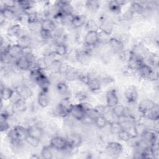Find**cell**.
Masks as SVG:
<instances>
[{
    "mask_svg": "<svg viewBox=\"0 0 159 159\" xmlns=\"http://www.w3.org/2000/svg\"><path fill=\"white\" fill-rule=\"evenodd\" d=\"M73 104L70 98H62L56 107L54 114L55 116L65 118L70 114Z\"/></svg>",
    "mask_w": 159,
    "mask_h": 159,
    "instance_id": "6da1fadb",
    "label": "cell"
},
{
    "mask_svg": "<svg viewBox=\"0 0 159 159\" xmlns=\"http://www.w3.org/2000/svg\"><path fill=\"white\" fill-rule=\"evenodd\" d=\"M124 151L122 145L118 142H109L106 147V153L111 158H116L120 157Z\"/></svg>",
    "mask_w": 159,
    "mask_h": 159,
    "instance_id": "7a4b0ae2",
    "label": "cell"
},
{
    "mask_svg": "<svg viewBox=\"0 0 159 159\" xmlns=\"http://www.w3.org/2000/svg\"><path fill=\"white\" fill-rule=\"evenodd\" d=\"M49 145L56 151L62 152L68 146L66 137L59 135L52 137L50 140Z\"/></svg>",
    "mask_w": 159,
    "mask_h": 159,
    "instance_id": "3957f363",
    "label": "cell"
},
{
    "mask_svg": "<svg viewBox=\"0 0 159 159\" xmlns=\"http://www.w3.org/2000/svg\"><path fill=\"white\" fill-rule=\"evenodd\" d=\"M14 91L21 99L25 101L29 99L33 96V91L31 87L22 82L15 86Z\"/></svg>",
    "mask_w": 159,
    "mask_h": 159,
    "instance_id": "277c9868",
    "label": "cell"
},
{
    "mask_svg": "<svg viewBox=\"0 0 159 159\" xmlns=\"http://www.w3.org/2000/svg\"><path fill=\"white\" fill-rule=\"evenodd\" d=\"M86 109L83 106V103L78 102L73 104L70 115L75 120L78 121H81L86 116Z\"/></svg>",
    "mask_w": 159,
    "mask_h": 159,
    "instance_id": "5b68a950",
    "label": "cell"
},
{
    "mask_svg": "<svg viewBox=\"0 0 159 159\" xmlns=\"http://www.w3.org/2000/svg\"><path fill=\"white\" fill-rule=\"evenodd\" d=\"M35 84L39 87L40 91H48L51 81L49 77L44 72L35 79Z\"/></svg>",
    "mask_w": 159,
    "mask_h": 159,
    "instance_id": "8992f818",
    "label": "cell"
},
{
    "mask_svg": "<svg viewBox=\"0 0 159 159\" xmlns=\"http://www.w3.org/2000/svg\"><path fill=\"white\" fill-rule=\"evenodd\" d=\"M124 97L129 104H134L139 98V92L137 87L134 85L128 86L124 91Z\"/></svg>",
    "mask_w": 159,
    "mask_h": 159,
    "instance_id": "52a82bcc",
    "label": "cell"
},
{
    "mask_svg": "<svg viewBox=\"0 0 159 159\" xmlns=\"http://www.w3.org/2000/svg\"><path fill=\"white\" fill-rule=\"evenodd\" d=\"M114 29V23L112 20L106 16L101 18L99 23V30L108 35H111Z\"/></svg>",
    "mask_w": 159,
    "mask_h": 159,
    "instance_id": "ba28073f",
    "label": "cell"
},
{
    "mask_svg": "<svg viewBox=\"0 0 159 159\" xmlns=\"http://www.w3.org/2000/svg\"><path fill=\"white\" fill-rule=\"evenodd\" d=\"M76 61L81 65H88L91 59V53L88 52L82 48L76 49L75 51Z\"/></svg>",
    "mask_w": 159,
    "mask_h": 159,
    "instance_id": "9c48e42d",
    "label": "cell"
},
{
    "mask_svg": "<svg viewBox=\"0 0 159 159\" xmlns=\"http://www.w3.org/2000/svg\"><path fill=\"white\" fill-rule=\"evenodd\" d=\"M157 104V103H156L152 99L149 98H145L139 102L137 106V110L139 112L142 116H143L145 113L151 110Z\"/></svg>",
    "mask_w": 159,
    "mask_h": 159,
    "instance_id": "30bf717a",
    "label": "cell"
},
{
    "mask_svg": "<svg viewBox=\"0 0 159 159\" xmlns=\"http://www.w3.org/2000/svg\"><path fill=\"white\" fill-rule=\"evenodd\" d=\"M105 99L107 106L111 109L119 104V99L117 91L115 89H111L108 90L106 93Z\"/></svg>",
    "mask_w": 159,
    "mask_h": 159,
    "instance_id": "8fae6325",
    "label": "cell"
},
{
    "mask_svg": "<svg viewBox=\"0 0 159 159\" xmlns=\"http://www.w3.org/2000/svg\"><path fill=\"white\" fill-rule=\"evenodd\" d=\"M68 144L71 148L76 149L78 148L83 142L81 135L77 132H71L66 137Z\"/></svg>",
    "mask_w": 159,
    "mask_h": 159,
    "instance_id": "7c38bea8",
    "label": "cell"
},
{
    "mask_svg": "<svg viewBox=\"0 0 159 159\" xmlns=\"http://www.w3.org/2000/svg\"><path fill=\"white\" fill-rule=\"evenodd\" d=\"M143 63H145L144 59L133 52L132 57L127 62V68L135 72Z\"/></svg>",
    "mask_w": 159,
    "mask_h": 159,
    "instance_id": "4fadbf2b",
    "label": "cell"
},
{
    "mask_svg": "<svg viewBox=\"0 0 159 159\" xmlns=\"http://www.w3.org/2000/svg\"><path fill=\"white\" fill-rule=\"evenodd\" d=\"M16 68L20 71H29L32 67V62L29 58L25 56H21L19 58L16 59L14 63Z\"/></svg>",
    "mask_w": 159,
    "mask_h": 159,
    "instance_id": "5bb4252c",
    "label": "cell"
},
{
    "mask_svg": "<svg viewBox=\"0 0 159 159\" xmlns=\"http://www.w3.org/2000/svg\"><path fill=\"white\" fill-rule=\"evenodd\" d=\"M11 109L13 114H19L24 112L27 109L26 101L23 99H19L12 104Z\"/></svg>",
    "mask_w": 159,
    "mask_h": 159,
    "instance_id": "9a60e30c",
    "label": "cell"
},
{
    "mask_svg": "<svg viewBox=\"0 0 159 159\" xmlns=\"http://www.w3.org/2000/svg\"><path fill=\"white\" fill-rule=\"evenodd\" d=\"M99 34L97 31H88L86 32L84 37L83 43L92 47H95L98 44Z\"/></svg>",
    "mask_w": 159,
    "mask_h": 159,
    "instance_id": "2e32d148",
    "label": "cell"
},
{
    "mask_svg": "<svg viewBox=\"0 0 159 159\" xmlns=\"http://www.w3.org/2000/svg\"><path fill=\"white\" fill-rule=\"evenodd\" d=\"M6 34L9 37H16L17 39L20 35L24 34L22 32V29L20 25L18 23H15L9 25L6 30Z\"/></svg>",
    "mask_w": 159,
    "mask_h": 159,
    "instance_id": "e0dca14e",
    "label": "cell"
},
{
    "mask_svg": "<svg viewBox=\"0 0 159 159\" xmlns=\"http://www.w3.org/2000/svg\"><path fill=\"white\" fill-rule=\"evenodd\" d=\"M1 16H2L6 21L13 20L17 19L18 14L15 10V8L6 7L1 5Z\"/></svg>",
    "mask_w": 159,
    "mask_h": 159,
    "instance_id": "ac0fdd59",
    "label": "cell"
},
{
    "mask_svg": "<svg viewBox=\"0 0 159 159\" xmlns=\"http://www.w3.org/2000/svg\"><path fill=\"white\" fill-rule=\"evenodd\" d=\"M90 79L87 84L89 90L93 93H98L100 91L102 88V84L99 78L94 76H91L89 74Z\"/></svg>",
    "mask_w": 159,
    "mask_h": 159,
    "instance_id": "d6986e66",
    "label": "cell"
},
{
    "mask_svg": "<svg viewBox=\"0 0 159 159\" xmlns=\"http://www.w3.org/2000/svg\"><path fill=\"white\" fill-rule=\"evenodd\" d=\"M153 68L152 66L145 63H143L135 71V73L140 78L148 80L151 74L153 72Z\"/></svg>",
    "mask_w": 159,
    "mask_h": 159,
    "instance_id": "ffe728a7",
    "label": "cell"
},
{
    "mask_svg": "<svg viewBox=\"0 0 159 159\" xmlns=\"http://www.w3.org/2000/svg\"><path fill=\"white\" fill-rule=\"evenodd\" d=\"M7 53L12 58L16 60L22 56V47L16 42L11 43L7 49Z\"/></svg>",
    "mask_w": 159,
    "mask_h": 159,
    "instance_id": "44dd1931",
    "label": "cell"
},
{
    "mask_svg": "<svg viewBox=\"0 0 159 159\" xmlns=\"http://www.w3.org/2000/svg\"><path fill=\"white\" fill-rule=\"evenodd\" d=\"M56 89L62 98H70V89L66 82L63 81H58L56 84Z\"/></svg>",
    "mask_w": 159,
    "mask_h": 159,
    "instance_id": "7402d4cb",
    "label": "cell"
},
{
    "mask_svg": "<svg viewBox=\"0 0 159 159\" xmlns=\"http://www.w3.org/2000/svg\"><path fill=\"white\" fill-rule=\"evenodd\" d=\"M27 128L29 135L38 138L40 140L42 139L43 135V127L38 124V123L35 122L33 124H31Z\"/></svg>",
    "mask_w": 159,
    "mask_h": 159,
    "instance_id": "603a6c76",
    "label": "cell"
},
{
    "mask_svg": "<svg viewBox=\"0 0 159 159\" xmlns=\"http://www.w3.org/2000/svg\"><path fill=\"white\" fill-rule=\"evenodd\" d=\"M107 44L109 45L110 48L115 53L118 54L124 49V44L117 37H110Z\"/></svg>",
    "mask_w": 159,
    "mask_h": 159,
    "instance_id": "cb8c5ba5",
    "label": "cell"
},
{
    "mask_svg": "<svg viewBox=\"0 0 159 159\" xmlns=\"http://www.w3.org/2000/svg\"><path fill=\"white\" fill-rule=\"evenodd\" d=\"M80 74V71L78 69L69 65L64 74V76L68 81L75 82L76 81H78Z\"/></svg>",
    "mask_w": 159,
    "mask_h": 159,
    "instance_id": "d4e9b609",
    "label": "cell"
},
{
    "mask_svg": "<svg viewBox=\"0 0 159 159\" xmlns=\"http://www.w3.org/2000/svg\"><path fill=\"white\" fill-rule=\"evenodd\" d=\"M56 29L57 24L52 19V18L44 19L40 22L41 30L52 33Z\"/></svg>",
    "mask_w": 159,
    "mask_h": 159,
    "instance_id": "484cf974",
    "label": "cell"
},
{
    "mask_svg": "<svg viewBox=\"0 0 159 159\" xmlns=\"http://www.w3.org/2000/svg\"><path fill=\"white\" fill-rule=\"evenodd\" d=\"M37 104L42 108L47 107L50 102V96L48 94V91H40L37 96Z\"/></svg>",
    "mask_w": 159,
    "mask_h": 159,
    "instance_id": "4316f807",
    "label": "cell"
},
{
    "mask_svg": "<svg viewBox=\"0 0 159 159\" xmlns=\"http://www.w3.org/2000/svg\"><path fill=\"white\" fill-rule=\"evenodd\" d=\"M56 4L58 6L60 11L64 14H75V8L69 1H57Z\"/></svg>",
    "mask_w": 159,
    "mask_h": 159,
    "instance_id": "83f0119b",
    "label": "cell"
},
{
    "mask_svg": "<svg viewBox=\"0 0 159 159\" xmlns=\"http://www.w3.org/2000/svg\"><path fill=\"white\" fill-rule=\"evenodd\" d=\"M87 20L88 19L85 15L82 14H75L72 20L71 26L74 29L81 28V27L84 26Z\"/></svg>",
    "mask_w": 159,
    "mask_h": 159,
    "instance_id": "f1b7e54d",
    "label": "cell"
},
{
    "mask_svg": "<svg viewBox=\"0 0 159 159\" xmlns=\"http://www.w3.org/2000/svg\"><path fill=\"white\" fill-rule=\"evenodd\" d=\"M142 116L150 121L157 122L159 119V108L158 104H157L151 110L145 113Z\"/></svg>",
    "mask_w": 159,
    "mask_h": 159,
    "instance_id": "f546056e",
    "label": "cell"
},
{
    "mask_svg": "<svg viewBox=\"0 0 159 159\" xmlns=\"http://www.w3.org/2000/svg\"><path fill=\"white\" fill-rule=\"evenodd\" d=\"M125 3V1H111L107 4L108 9L111 12L118 15L120 13L122 7Z\"/></svg>",
    "mask_w": 159,
    "mask_h": 159,
    "instance_id": "4dcf8cb0",
    "label": "cell"
},
{
    "mask_svg": "<svg viewBox=\"0 0 159 159\" xmlns=\"http://www.w3.org/2000/svg\"><path fill=\"white\" fill-rule=\"evenodd\" d=\"M53 52L58 57H65L68 52V46L64 43H53Z\"/></svg>",
    "mask_w": 159,
    "mask_h": 159,
    "instance_id": "1f68e13d",
    "label": "cell"
},
{
    "mask_svg": "<svg viewBox=\"0 0 159 159\" xmlns=\"http://www.w3.org/2000/svg\"><path fill=\"white\" fill-rule=\"evenodd\" d=\"M129 11L132 14V15L138 14L140 15L145 11V7L141 2L133 1L130 3Z\"/></svg>",
    "mask_w": 159,
    "mask_h": 159,
    "instance_id": "d6a6232c",
    "label": "cell"
},
{
    "mask_svg": "<svg viewBox=\"0 0 159 159\" xmlns=\"http://www.w3.org/2000/svg\"><path fill=\"white\" fill-rule=\"evenodd\" d=\"M111 112L114 117L119 119L128 114V109L124 105L118 104L111 108Z\"/></svg>",
    "mask_w": 159,
    "mask_h": 159,
    "instance_id": "836d02e7",
    "label": "cell"
},
{
    "mask_svg": "<svg viewBox=\"0 0 159 159\" xmlns=\"http://www.w3.org/2000/svg\"><path fill=\"white\" fill-rule=\"evenodd\" d=\"M35 4V2L32 1H17V6L18 9L24 13L32 10Z\"/></svg>",
    "mask_w": 159,
    "mask_h": 159,
    "instance_id": "e575fe53",
    "label": "cell"
},
{
    "mask_svg": "<svg viewBox=\"0 0 159 159\" xmlns=\"http://www.w3.org/2000/svg\"><path fill=\"white\" fill-rule=\"evenodd\" d=\"M15 91L12 88L6 86H2L1 88V99L2 101H10L12 98Z\"/></svg>",
    "mask_w": 159,
    "mask_h": 159,
    "instance_id": "d590c367",
    "label": "cell"
},
{
    "mask_svg": "<svg viewBox=\"0 0 159 159\" xmlns=\"http://www.w3.org/2000/svg\"><path fill=\"white\" fill-rule=\"evenodd\" d=\"M63 61L60 60L57 58L54 61H53L51 65L45 70H48L52 74H60L61 68L63 65Z\"/></svg>",
    "mask_w": 159,
    "mask_h": 159,
    "instance_id": "8d00e7d4",
    "label": "cell"
},
{
    "mask_svg": "<svg viewBox=\"0 0 159 159\" xmlns=\"http://www.w3.org/2000/svg\"><path fill=\"white\" fill-rule=\"evenodd\" d=\"M16 43L20 45L22 48L29 47L32 46V39L30 37L29 35L24 34L17 39Z\"/></svg>",
    "mask_w": 159,
    "mask_h": 159,
    "instance_id": "74e56055",
    "label": "cell"
},
{
    "mask_svg": "<svg viewBox=\"0 0 159 159\" xmlns=\"http://www.w3.org/2000/svg\"><path fill=\"white\" fill-rule=\"evenodd\" d=\"M55 150L50 145L44 146L41 150L40 155L42 158L45 159H52L53 158V154Z\"/></svg>",
    "mask_w": 159,
    "mask_h": 159,
    "instance_id": "f35d334b",
    "label": "cell"
},
{
    "mask_svg": "<svg viewBox=\"0 0 159 159\" xmlns=\"http://www.w3.org/2000/svg\"><path fill=\"white\" fill-rule=\"evenodd\" d=\"M84 27L86 32H88V31L98 32L99 30V24H98L95 20L93 19H88Z\"/></svg>",
    "mask_w": 159,
    "mask_h": 159,
    "instance_id": "ab89813d",
    "label": "cell"
},
{
    "mask_svg": "<svg viewBox=\"0 0 159 159\" xmlns=\"http://www.w3.org/2000/svg\"><path fill=\"white\" fill-rule=\"evenodd\" d=\"M84 6L89 12H95L100 7V3L98 1L89 0L84 2Z\"/></svg>",
    "mask_w": 159,
    "mask_h": 159,
    "instance_id": "60d3db41",
    "label": "cell"
},
{
    "mask_svg": "<svg viewBox=\"0 0 159 159\" xmlns=\"http://www.w3.org/2000/svg\"><path fill=\"white\" fill-rule=\"evenodd\" d=\"M94 124L98 129H102L109 125V121L103 115H100L94 119Z\"/></svg>",
    "mask_w": 159,
    "mask_h": 159,
    "instance_id": "b9f144b4",
    "label": "cell"
},
{
    "mask_svg": "<svg viewBox=\"0 0 159 159\" xmlns=\"http://www.w3.org/2000/svg\"><path fill=\"white\" fill-rule=\"evenodd\" d=\"M109 131L110 132L113 134L117 135L122 129L123 127L119 121H112L109 124Z\"/></svg>",
    "mask_w": 159,
    "mask_h": 159,
    "instance_id": "7bdbcfd3",
    "label": "cell"
},
{
    "mask_svg": "<svg viewBox=\"0 0 159 159\" xmlns=\"http://www.w3.org/2000/svg\"><path fill=\"white\" fill-rule=\"evenodd\" d=\"M14 129H15L19 138L22 140H24L25 137L28 135L27 128L20 125H16L14 127Z\"/></svg>",
    "mask_w": 159,
    "mask_h": 159,
    "instance_id": "ee69618b",
    "label": "cell"
},
{
    "mask_svg": "<svg viewBox=\"0 0 159 159\" xmlns=\"http://www.w3.org/2000/svg\"><path fill=\"white\" fill-rule=\"evenodd\" d=\"M75 98L78 102H89V96L87 92L84 91H78L75 94Z\"/></svg>",
    "mask_w": 159,
    "mask_h": 159,
    "instance_id": "f6af8a7d",
    "label": "cell"
},
{
    "mask_svg": "<svg viewBox=\"0 0 159 159\" xmlns=\"http://www.w3.org/2000/svg\"><path fill=\"white\" fill-rule=\"evenodd\" d=\"M24 141L29 145H30V147H32L33 148L37 147L39 145L40 143V139H39L38 138H36L35 137L31 136L29 134L25 137V138L24 139Z\"/></svg>",
    "mask_w": 159,
    "mask_h": 159,
    "instance_id": "bcb514c9",
    "label": "cell"
},
{
    "mask_svg": "<svg viewBox=\"0 0 159 159\" xmlns=\"http://www.w3.org/2000/svg\"><path fill=\"white\" fill-rule=\"evenodd\" d=\"M119 58L120 60H122L124 61H125L126 63L130 59L133 55V52L132 50L129 49H124L122 50L119 53Z\"/></svg>",
    "mask_w": 159,
    "mask_h": 159,
    "instance_id": "7dc6e473",
    "label": "cell"
},
{
    "mask_svg": "<svg viewBox=\"0 0 159 159\" xmlns=\"http://www.w3.org/2000/svg\"><path fill=\"white\" fill-rule=\"evenodd\" d=\"M117 136L120 141L124 142H128L132 138L130 134L127 130L124 129L117 135Z\"/></svg>",
    "mask_w": 159,
    "mask_h": 159,
    "instance_id": "c3c4849f",
    "label": "cell"
},
{
    "mask_svg": "<svg viewBox=\"0 0 159 159\" xmlns=\"http://www.w3.org/2000/svg\"><path fill=\"white\" fill-rule=\"evenodd\" d=\"M10 129V124L9 120L5 118L0 117V130L1 132H8Z\"/></svg>",
    "mask_w": 159,
    "mask_h": 159,
    "instance_id": "681fc988",
    "label": "cell"
},
{
    "mask_svg": "<svg viewBox=\"0 0 159 159\" xmlns=\"http://www.w3.org/2000/svg\"><path fill=\"white\" fill-rule=\"evenodd\" d=\"M150 152H151V153H152V158H158V157H159V147H158V142L152 144L150 146Z\"/></svg>",
    "mask_w": 159,
    "mask_h": 159,
    "instance_id": "f907efd6",
    "label": "cell"
},
{
    "mask_svg": "<svg viewBox=\"0 0 159 159\" xmlns=\"http://www.w3.org/2000/svg\"><path fill=\"white\" fill-rule=\"evenodd\" d=\"M101 80L102 86L104 84H106V85H107V84H109V83H111L113 81L112 78L109 76H105L102 77L101 78V80Z\"/></svg>",
    "mask_w": 159,
    "mask_h": 159,
    "instance_id": "816d5d0a",
    "label": "cell"
}]
</instances>
